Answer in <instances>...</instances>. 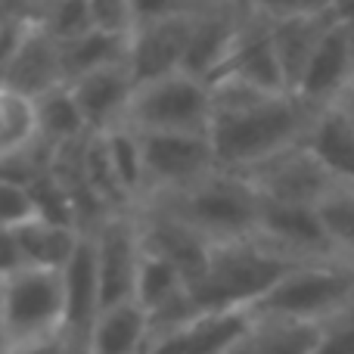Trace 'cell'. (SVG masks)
Wrapping results in <instances>:
<instances>
[{"label":"cell","mask_w":354,"mask_h":354,"mask_svg":"<svg viewBox=\"0 0 354 354\" xmlns=\"http://www.w3.org/2000/svg\"><path fill=\"white\" fill-rule=\"evenodd\" d=\"M212 131L221 171H255L264 162L301 147L317 109L295 93H264L236 78L212 81Z\"/></svg>","instance_id":"6da1fadb"},{"label":"cell","mask_w":354,"mask_h":354,"mask_svg":"<svg viewBox=\"0 0 354 354\" xmlns=\"http://www.w3.org/2000/svg\"><path fill=\"white\" fill-rule=\"evenodd\" d=\"M301 261H292L283 252L270 249L261 239L214 245L205 277L189 289L199 314L252 311L286 274Z\"/></svg>","instance_id":"7a4b0ae2"},{"label":"cell","mask_w":354,"mask_h":354,"mask_svg":"<svg viewBox=\"0 0 354 354\" xmlns=\"http://www.w3.org/2000/svg\"><path fill=\"white\" fill-rule=\"evenodd\" d=\"M147 202L168 208L193 230H199L214 245L243 243L258 236L261 221V193L245 174L236 171H214L202 183L171 196H149Z\"/></svg>","instance_id":"3957f363"},{"label":"cell","mask_w":354,"mask_h":354,"mask_svg":"<svg viewBox=\"0 0 354 354\" xmlns=\"http://www.w3.org/2000/svg\"><path fill=\"white\" fill-rule=\"evenodd\" d=\"M354 308V264L311 261L286 274L255 308L252 317L333 324Z\"/></svg>","instance_id":"277c9868"},{"label":"cell","mask_w":354,"mask_h":354,"mask_svg":"<svg viewBox=\"0 0 354 354\" xmlns=\"http://www.w3.org/2000/svg\"><path fill=\"white\" fill-rule=\"evenodd\" d=\"M0 311H3L10 354L47 342V339L66 336L62 274L22 268L10 280L0 283Z\"/></svg>","instance_id":"5b68a950"},{"label":"cell","mask_w":354,"mask_h":354,"mask_svg":"<svg viewBox=\"0 0 354 354\" xmlns=\"http://www.w3.org/2000/svg\"><path fill=\"white\" fill-rule=\"evenodd\" d=\"M137 134H205L212 131V87L187 72L140 84L128 112Z\"/></svg>","instance_id":"8992f818"},{"label":"cell","mask_w":354,"mask_h":354,"mask_svg":"<svg viewBox=\"0 0 354 354\" xmlns=\"http://www.w3.org/2000/svg\"><path fill=\"white\" fill-rule=\"evenodd\" d=\"M137 31L131 37V75L137 87L183 72L189 25L199 3H134Z\"/></svg>","instance_id":"52a82bcc"},{"label":"cell","mask_w":354,"mask_h":354,"mask_svg":"<svg viewBox=\"0 0 354 354\" xmlns=\"http://www.w3.org/2000/svg\"><path fill=\"white\" fill-rule=\"evenodd\" d=\"M91 236L93 252H97L103 308L134 301L137 274L143 264V233L137 212L106 214L100 224L91 227Z\"/></svg>","instance_id":"ba28073f"},{"label":"cell","mask_w":354,"mask_h":354,"mask_svg":"<svg viewBox=\"0 0 354 354\" xmlns=\"http://www.w3.org/2000/svg\"><path fill=\"white\" fill-rule=\"evenodd\" d=\"M140 147L149 196L183 193L218 171L214 147L205 134H140Z\"/></svg>","instance_id":"9c48e42d"},{"label":"cell","mask_w":354,"mask_h":354,"mask_svg":"<svg viewBox=\"0 0 354 354\" xmlns=\"http://www.w3.org/2000/svg\"><path fill=\"white\" fill-rule=\"evenodd\" d=\"M289 93H295L320 37L336 19V3H261Z\"/></svg>","instance_id":"30bf717a"},{"label":"cell","mask_w":354,"mask_h":354,"mask_svg":"<svg viewBox=\"0 0 354 354\" xmlns=\"http://www.w3.org/2000/svg\"><path fill=\"white\" fill-rule=\"evenodd\" d=\"M264 199V196H261ZM270 249L283 252L286 258L301 264L311 261H339L330 245V236L324 230L317 205H301V202H261V221H258V236Z\"/></svg>","instance_id":"8fae6325"},{"label":"cell","mask_w":354,"mask_h":354,"mask_svg":"<svg viewBox=\"0 0 354 354\" xmlns=\"http://www.w3.org/2000/svg\"><path fill=\"white\" fill-rule=\"evenodd\" d=\"M354 84V28L345 22L336 3V19L320 37L305 75H301L295 97L308 103L311 109H330L345 97V91Z\"/></svg>","instance_id":"7c38bea8"},{"label":"cell","mask_w":354,"mask_h":354,"mask_svg":"<svg viewBox=\"0 0 354 354\" xmlns=\"http://www.w3.org/2000/svg\"><path fill=\"white\" fill-rule=\"evenodd\" d=\"M134 212L140 218L143 249L165 258L168 264H174L180 270V277L187 280V286L193 289L205 277L208 264H212L214 243L202 236L199 230H193L187 221L171 214L168 208L156 205V202H143Z\"/></svg>","instance_id":"4fadbf2b"},{"label":"cell","mask_w":354,"mask_h":354,"mask_svg":"<svg viewBox=\"0 0 354 354\" xmlns=\"http://www.w3.org/2000/svg\"><path fill=\"white\" fill-rule=\"evenodd\" d=\"M249 6L252 3H199V10L193 12V25H189L183 72L208 84L230 56L245 25V16H249Z\"/></svg>","instance_id":"5bb4252c"},{"label":"cell","mask_w":354,"mask_h":354,"mask_svg":"<svg viewBox=\"0 0 354 354\" xmlns=\"http://www.w3.org/2000/svg\"><path fill=\"white\" fill-rule=\"evenodd\" d=\"M245 177L255 183L264 199L301 202V205H317L330 193V187H336L305 143L277 156V159L264 162L255 171H245Z\"/></svg>","instance_id":"9a60e30c"},{"label":"cell","mask_w":354,"mask_h":354,"mask_svg":"<svg viewBox=\"0 0 354 354\" xmlns=\"http://www.w3.org/2000/svg\"><path fill=\"white\" fill-rule=\"evenodd\" d=\"M81 115L87 122L91 134H109V131L128 124V112L134 103L137 81L131 75V66H112L103 72H93L68 84Z\"/></svg>","instance_id":"2e32d148"},{"label":"cell","mask_w":354,"mask_h":354,"mask_svg":"<svg viewBox=\"0 0 354 354\" xmlns=\"http://www.w3.org/2000/svg\"><path fill=\"white\" fill-rule=\"evenodd\" d=\"M37 10H41V3H37ZM37 10H35V16L25 22L22 41H19V50L10 62V72H6V78H3L6 87H12V91L25 93V97H31V100L47 97L56 87H66L59 44L37 22Z\"/></svg>","instance_id":"e0dca14e"},{"label":"cell","mask_w":354,"mask_h":354,"mask_svg":"<svg viewBox=\"0 0 354 354\" xmlns=\"http://www.w3.org/2000/svg\"><path fill=\"white\" fill-rule=\"evenodd\" d=\"M62 295H66V336L84 354L87 336L103 311V289H100L97 252H93L91 230L81 236V245L68 268L62 270Z\"/></svg>","instance_id":"ac0fdd59"},{"label":"cell","mask_w":354,"mask_h":354,"mask_svg":"<svg viewBox=\"0 0 354 354\" xmlns=\"http://www.w3.org/2000/svg\"><path fill=\"white\" fill-rule=\"evenodd\" d=\"M305 147L336 187L354 189V122L339 106L317 112Z\"/></svg>","instance_id":"d6986e66"},{"label":"cell","mask_w":354,"mask_h":354,"mask_svg":"<svg viewBox=\"0 0 354 354\" xmlns=\"http://www.w3.org/2000/svg\"><path fill=\"white\" fill-rule=\"evenodd\" d=\"M84 233L87 230H81V227L37 218L28 227L16 230V243H19V252H22L25 268L62 274L68 268V261L75 258V252H78Z\"/></svg>","instance_id":"ffe728a7"},{"label":"cell","mask_w":354,"mask_h":354,"mask_svg":"<svg viewBox=\"0 0 354 354\" xmlns=\"http://www.w3.org/2000/svg\"><path fill=\"white\" fill-rule=\"evenodd\" d=\"M149 339V320L137 301L103 308L87 336L84 354H143Z\"/></svg>","instance_id":"44dd1931"},{"label":"cell","mask_w":354,"mask_h":354,"mask_svg":"<svg viewBox=\"0 0 354 354\" xmlns=\"http://www.w3.org/2000/svg\"><path fill=\"white\" fill-rule=\"evenodd\" d=\"M62 75L66 84H75L78 78L93 72H103L112 66H128L131 59V37H115L106 31H87L68 44H59Z\"/></svg>","instance_id":"7402d4cb"},{"label":"cell","mask_w":354,"mask_h":354,"mask_svg":"<svg viewBox=\"0 0 354 354\" xmlns=\"http://www.w3.org/2000/svg\"><path fill=\"white\" fill-rule=\"evenodd\" d=\"M103 137L106 156H109L112 174H115L122 193L128 196V202L134 208H140L149 196V183H147V165H143V147H140V134L128 124L109 131Z\"/></svg>","instance_id":"603a6c76"},{"label":"cell","mask_w":354,"mask_h":354,"mask_svg":"<svg viewBox=\"0 0 354 354\" xmlns=\"http://www.w3.org/2000/svg\"><path fill=\"white\" fill-rule=\"evenodd\" d=\"M41 143L37 103L12 87L0 84V162L28 153Z\"/></svg>","instance_id":"cb8c5ba5"},{"label":"cell","mask_w":354,"mask_h":354,"mask_svg":"<svg viewBox=\"0 0 354 354\" xmlns=\"http://www.w3.org/2000/svg\"><path fill=\"white\" fill-rule=\"evenodd\" d=\"M35 103H37V124H41V143H47L50 149H62L68 143H78L84 137H91L87 122L81 115L68 84L56 87L47 97L35 100Z\"/></svg>","instance_id":"d4e9b609"},{"label":"cell","mask_w":354,"mask_h":354,"mask_svg":"<svg viewBox=\"0 0 354 354\" xmlns=\"http://www.w3.org/2000/svg\"><path fill=\"white\" fill-rule=\"evenodd\" d=\"M317 212L336 258L354 264V189L330 187V193L317 202Z\"/></svg>","instance_id":"484cf974"},{"label":"cell","mask_w":354,"mask_h":354,"mask_svg":"<svg viewBox=\"0 0 354 354\" xmlns=\"http://www.w3.org/2000/svg\"><path fill=\"white\" fill-rule=\"evenodd\" d=\"M187 289H189L187 280L180 277V270L174 264H168L165 258L143 249V264H140V274H137V292H134V301L143 311H153V308L165 305V301H171L174 295L187 292Z\"/></svg>","instance_id":"4316f807"},{"label":"cell","mask_w":354,"mask_h":354,"mask_svg":"<svg viewBox=\"0 0 354 354\" xmlns=\"http://www.w3.org/2000/svg\"><path fill=\"white\" fill-rule=\"evenodd\" d=\"M37 22L47 28V35L56 44H68L75 37L93 31L91 22V3H75V0H59V3H41Z\"/></svg>","instance_id":"83f0119b"},{"label":"cell","mask_w":354,"mask_h":354,"mask_svg":"<svg viewBox=\"0 0 354 354\" xmlns=\"http://www.w3.org/2000/svg\"><path fill=\"white\" fill-rule=\"evenodd\" d=\"M37 218H41V208L31 189L16 180H0V230L16 233Z\"/></svg>","instance_id":"f1b7e54d"},{"label":"cell","mask_w":354,"mask_h":354,"mask_svg":"<svg viewBox=\"0 0 354 354\" xmlns=\"http://www.w3.org/2000/svg\"><path fill=\"white\" fill-rule=\"evenodd\" d=\"M91 3V22L97 31L115 37H134L137 31V6L128 0H87Z\"/></svg>","instance_id":"f546056e"},{"label":"cell","mask_w":354,"mask_h":354,"mask_svg":"<svg viewBox=\"0 0 354 354\" xmlns=\"http://www.w3.org/2000/svg\"><path fill=\"white\" fill-rule=\"evenodd\" d=\"M22 268H25V261H22V252H19L16 233L0 230V283L10 280V277L19 274Z\"/></svg>","instance_id":"4dcf8cb0"},{"label":"cell","mask_w":354,"mask_h":354,"mask_svg":"<svg viewBox=\"0 0 354 354\" xmlns=\"http://www.w3.org/2000/svg\"><path fill=\"white\" fill-rule=\"evenodd\" d=\"M12 354H81L68 342V336H56V339H47V342H37V345H28V348H19Z\"/></svg>","instance_id":"1f68e13d"},{"label":"cell","mask_w":354,"mask_h":354,"mask_svg":"<svg viewBox=\"0 0 354 354\" xmlns=\"http://www.w3.org/2000/svg\"><path fill=\"white\" fill-rule=\"evenodd\" d=\"M336 106H339V109H342V112H345V115H348V118H351V122H354V84L348 87V91H345V97H342V100H339V103H336Z\"/></svg>","instance_id":"d6a6232c"},{"label":"cell","mask_w":354,"mask_h":354,"mask_svg":"<svg viewBox=\"0 0 354 354\" xmlns=\"http://www.w3.org/2000/svg\"><path fill=\"white\" fill-rule=\"evenodd\" d=\"M0 354H10V345H6V326H3V311H0Z\"/></svg>","instance_id":"836d02e7"}]
</instances>
